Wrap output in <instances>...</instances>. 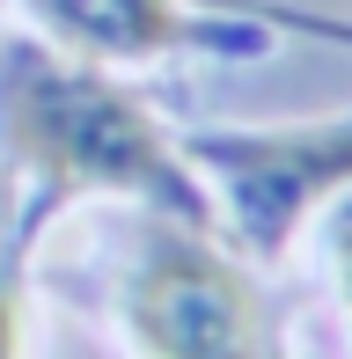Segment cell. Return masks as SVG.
Instances as JSON below:
<instances>
[{
	"label": "cell",
	"mask_w": 352,
	"mask_h": 359,
	"mask_svg": "<svg viewBox=\"0 0 352 359\" xmlns=\"http://www.w3.org/2000/svg\"><path fill=\"white\" fill-rule=\"evenodd\" d=\"M8 125H15V147L59 184L176 191V169H169L162 140H154V125L95 74L22 67L8 88Z\"/></svg>",
	"instance_id": "cell-1"
},
{
	"label": "cell",
	"mask_w": 352,
	"mask_h": 359,
	"mask_svg": "<svg viewBox=\"0 0 352 359\" xmlns=\"http://www.w3.org/2000/svg\"><path fill=\"white\" fill-rule=\"evenodd\" d=\"M133 330L154 359H264L243 279L191 242L147 257L133 279Z\"/></svg>",
	"instance_id": "cell-2"
},
{
	"label": "cell",
	"mask_w": 352,
	"mask_h": 359,
	"mask_svg": "<svg viewBox=\"0 0 352 359\" xmlns=\"http://www.w3.org/2000/svg\"><path fill=\"white\" fill-rule=\"evenodd\" d=\"M37 8L95 52H154V44L176 37L169 0H37Z\"/></svg>",
	"instance_id": "cell-3"
},
{
	"label": "cell",
	"mask_w": 352,
	"mask_h": 359,
	"mask_svg": "<svg viewBox=\"0 0 352 359\" xmlns=\"http://www.w3.org/2000/svg\"><path fill=\"white\" fill-rule=\"evenodd\" d=\"M330 250H338V264H345V286H352V198L338 205V220H330Z\"/></svg>",
	"instance_id": "cell-4"
},
{
	"label": "cell",
	"mask_w": 352,
	"mask_h": 359,
	"mask_svg": "<svg viewBox=\"0 0 352 359\" xmlns=\"http://www.w3.org/2000/svg\"><path fill=\"white\" fill-rule=\"evenodd\" d=\"M15 345H22V308L0 293V359H15Z\"/></svg>",
	"instance_id": "cell-5"
}]
</instances>
